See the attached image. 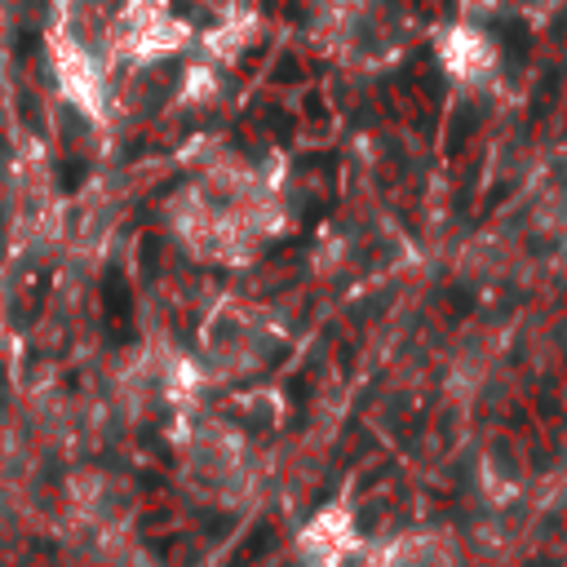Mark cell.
<instances>
[{"mask_svg":"<svg viewBox=\"0 0 567 567\" xmlns=\"http://www.w3.org/2000/svg\"><path fill=\"white\" fill-rule=\"evenodd\" d=\"M182 478L199 501L235 505L252 483L248 439L226 421H195L182 443Z\"/></svg>","mask_w":567,"mask_h":567,"instance_id":"obj_1","label":"cell"},{"mask_svg":"<svg viewBox=\"0 0 567 567\" xmlns=\"http://www.w3.org/2000/svg\"><path fill=\"white\" fill-rule=\"evenodd\" d=\"M297 554L306 567H350V558L359 554V527L350 505L332 501L319 514H310L297 532Z\"/></svg>","mask_w":567,"mask_h":567,"instance_id":"obj_2","label":"cell"},{"mask_svg":"<svg viewBox=\"0 0 567 567\" xmlns=\"http://www.w3.org/2000/svg\"><path fill=\"white\" fill-rule=\"evenodd\" d=\"M385 554V567H461V554L447 536L439 532H412V536H399L390 545H381Z\"/></svg>","mask_w":567,"mask_h":567,"instance_id":"obj_3","label":"cell"},{"mask_svg":"<svg viewBox=\"0 0 567 567\" xmlns=\"http://www.w3.org/2000/svg\"><path fill=\"white\" fill-rule=\"evenodd\" d=\"M492 31L501 35V44H505V62L514 66V62L523 58V49H527V27H523L518 18H501Z\"/></svg>","mask_w":567,"mask_h":567,"instance_id":"obj_4","label":"cell"}]
</instances>
